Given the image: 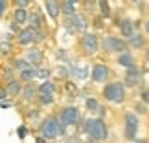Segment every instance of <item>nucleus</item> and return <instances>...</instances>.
Masks as SVG:
<instances>
[{"label": "nucleus", "mask_w": 149, "mask_h": 143, "mask_svg": "<svg viewBox=\"0 0 149 143\" xmlns=\"http://www.w3.org/2000/svg\"><path fill=\"white\" fill-rule=\"evenodd\" d=\"M100 108H101V101L98 99V97H94V95L85 97V110H87L88 114H94V116H98Z\"/></svg>", "instance_id": "26"}, {"label": "nucleus", "mask_w": 149, "mask_h": 143, "mask_svg": "<svg viewBox=\"0 0 149 143\" xmlns=\"http://www.w3.org/2000/svg\"><path fill=\"white\" fill-rule=\"evenodd\" d=\"M0 106H2V108H9L11 103H9V101H2V103H0Z\"/></svg>", "instance_id": "48"}, {"label": "nucleus", "mask_w": 149, "mask_h": 143, "mask_svg": "<svg viewBox=\"0 0 149 143\" xmlns=\"http://www.w3.org/2000/svg\"><path fill=\"white\" fill-rule=\"evenodd\" d=\"M55 103V95H37V105L39 106H52Z\"/></svg>", "instance_id": "37"}, {"label": "nucleus", "mask_w": 149, "mask_h": 143, "mask_svg": "<svg viewBox=\"0 0 149 143\" xmlns=\"http://www.w3.org/2000/svg\"><path fill=\"white\" fill-rule=\"evenodd\" d=\"M52 75H54V68H50V66H41V68H37V79L50 81Z\"/></svg>", "instance_id": "34"}, {"label": "nucleus", "mask_w": 149, "mask_h": 143, "mask_svg": "<svg viewBox=\"0 0 149 143\" xmlns=\"http://www.w3.org/2000/svg\"><path fill=\"white\" fill-rule=\"evenodd\" d=\"M37 95H39V84L28 83V84H24V88H22L20 101L26 103V105H30V103H35L37 101Z\"/></svg>", "instance_id": "16"}, {"label": "nucleus", "mask_w": 149, "mask_h": 143, "mask_svg": "<svg viewBox=\"0 0 149 143\" xmlns=\"http://www.w3.org/2000/svg\"><path fill=\"white\" fill-rule=\"evenodd\" d=\"M39 117H41V108H28V112H26V119H28V123H35L39 121Z\"/></svg>", "instance_id": "36"}, {"label": "nucleus", "mask_w": 149, "mask_h": 143, "mask_svg": "<svg viewBox=\"0 0 149 143\" xmlns=\"http://www.w3.org/2000/svg\"><path fill=\"white\" fill-rule=\"evenodd\" d=\"M147 35L144 31H134L133 35H131L129 39H127V46H129V50L131 51H134V50H140V51H144L146 48H147Z\"/></svg>", "instance_id": "13"}, {"label": "nucleus", "mask_w": 149, "mask_h": 143, "mask_svg": "<svg viewBox=\"0 0 149 143\" xmlns=\"http://www.w3.org/2000/svg\"><path fill=\"white\" fill-rule=\"evenodd\" d=\"M142 31H144L146 35L149 37V17H147V19L144 20V24H142Z\"/></svg>", "instance_id": "45"}, {"label": "nucleus", "mask_w": 149, "mask_h": 143, "mask_svg": "<svg viewBox=\"0 0 149 143\" xmlns=\"http://www.w3.org/2000/svg\"><path fill=\"white\" fill-rule=\"evenodd\" d=\"M138 9H140V13H142V15H147V13H149V4L144 0L142 4H138Z\"/></svg>", "instance_id": "44"}, {"label": "nucleus", "mask_w": 149, "mask_h": 143, "mask_svg": "<svg viewBox=\"0 0 149 143\" xmlns=\"http://www.w3.org/2000/svg\"><path fill=\"white\" fill-rule=\"evenodd\" d=\"M28 13L30 9H19V8H11V13H9V22L24 28L28 24Z\"/></svg>", "instance_id": "19"}, {"label": "nucleus", "mask_w": 149, "mask_h": 143, "mask_svg": "<svg viewBox=\"0 0 149 143\" xmlns=\"http://www.w3.org/2000/svg\"><path fill=\"white\" fill-rule=\"evenodd\" d=\"M22 88H24V84L20 83V79L17 77L13 79L11 83L6 84V90H8V95H9V99H17V97H20L22 94Z\"/></svg>", "instance_id": "23"}, {"label": "nucleus", "mask_w": 149, "mask_h": 143, "mask_svg": "<svg viewBox=\"0 0 149 143\" xmlns=\"http://www.w3.org/2000/svg\"><path fill=\"white\" fill-rule=\"evenodd\" d=\"M68 2H72V4H76V6H79V4H81V0H68Z\"/></svg>", "instance_id": "50"}, {"label": "nucleus", "mask_w": 149, "mask_h": 143, "mask_svg": "<svg viewBox=\"0 0 149 143\" xmlns=\"http://www.w3.org/2000/svg\"><path fill=\"white\" fill-rule=\"evenodd\" d=\"M114 64L120 66V68H123V70H127V68L131 66H136L138 64V61H136V55H134V51H123V53H120L114 57Z\"/></svg>", "instance_id": "14"}, {"label": "nucleus", "mask_w": 149, "mask_h": 143, "mask_svg": "<svg viewBox=\"0 0 149 143\" xmlns=\"http://www.w3.org/2000/svg\"><path fill=\"white\" fill-rule=\"evenodd\" d=\"M101 99L105 103H112V105H123L127 101V88H125L123 81H109L107 84L101 86Z\"/></svg>", "instance_id": "2"}, {"label": "nucleus", "mask_w": 149, "mask_h": 143, "mask_svg": "<svg viewBox=\"0 0 149 143\" xmlns=\"http://www.w3.org/2000/svg\"><path fill=\"white\" fill-rule=\"evenodd\" d=\"M123 84L127 90H134V88H140L144 86V68L140 64L136 66H131L123 72Z\"/></svg>", "instance_id": "10"}, {"label": "nucleus", "mask_w": 149, "mask_h": 143, "mask_svg": "<svg viewBox=\"0 0 149 143\" xmlns=\"http://www.w3.org/2000/svg\"><path fill=\"white\" fill-rule=\"evenodd\" d=\"M100 51L103 55L116 57L120 53H123V51H129V46L123 37L114 35V33H105L103 37H100Z\"/></svg>", "instance_id": "3"}, {"label": "nucleus", "mask_w": 149, "mask_h": 143, "mask_svg": "<svg viewBox=\"0 0 149 143\" xmlns=\"http://www.w3.org/2000/svg\"><path fill=\"white\" fill-rule=\"evenodd\" d=\"M147 41H149V37H147Z\"/></svg>", "instance_id": "52"}, {"label": "nucleus", "mask_w": 149, "mask_h": 143, "mask_svg": "<svg viewBox=\"0 0 149 143\" xmlns=\"http://www.w3.org/2000/svg\"><path fill=\"white\" fill-rule=\"evenodd\" d=\"M76 143H83V141H76Z\"/></svg>", "instance_id": "51"}, {"label": "nucleus", "mask_w": 149, "mask_h": 143, "mask_svg": "<svg viewBox=\"0 0 149 143\" xmlns=\"http://www.w3.org/2000/svg\"><path fill=\"white\" fill-rule=\"evenodd\" d=\"M63 88H65V94H68L70 97H77L79 95V88L76 81H72V79H68V81H65V84H63Z\"/></svg>", "instance_id": "33"}, {"label": "nucleus", "mask_w": 149, "mask_h": 143, "mask_svg": "<svg viewBox=\"0 0 149 143\" xmlns=\"http://www.w3.org/2000/svg\"><path fill=\"white\" fill-rule=\"evenodd\" d=\"M6 99H9L8 90H6V84H0V101H6Z\"/></svg>", "instance_id": "43"}, {"label": "nucleus", "mask_w": 149, "mask_h": 143, "mask_svg": "<svg viewBox=\"0 0 149 143\" xmlns=\"http://www.w3.org/2000/svg\"><path fill=\"white\" fill-rule=\"evenodd\" d=\"M35 143H48V140H44L42 136L39 134V136H35Z\"/></svg>", "instance_id": "47"}, {"label": "nucleus", "mask_w": 149, "mask_h": 143, "mask_svg": "<svg viewBox=\"0 0 149 143\" xmlns=\"http://www.w3.org/2000/svg\"><path fill=\"white\" fill-rule=\"evenodd\" d=\"M123 140L125 141H136L138 140V130H140V117L136 116L133 110H125L123 112Z\"/></svg>", "instance_id": "7"}, {"label": "nucleus", "mask_w": 149, "mask_h": 143, "mask_svg": "<svg viewBox=\"0 0 149 143\" xmlns=\"http://www.w3.org/2000/svg\"><path fill=\"white\" fill-rule=\"evenodd\" d=\"M17 77L20 79L22 84L35 83V79H37V68H35V66H30V68H26V70L19 72V73H17Z\"/></svg>", "instance_id": "24"}, {"label": "nucleus", "mask_w": 149, "mask_h": 143, "mask_svg": "<svg viewBox=\"0 0 149 143\" xmlns=\"http://www.w3.org/2000/svg\"><path fill=\"white\" fill-rule=\"evenodd\" d=\"M13 79H17V72L13 68L8 66V64L0 66V84H8V83L13 81Z\"/></svg>", "instance_id": "25"}, {"label": "nucleus", "mask_w": 149, "mask_h": 143, "mask_svg": "<svg viewBox=\"0 0 149 143\" xmlns=\"http://www.w3.org/2000/svg\"><path fill=\"white\" fill-rule=\"evenodd\" d=\"M44 11L54 22L61 20V0H42Z\"/></svg>", "instance_id": "17"}, {"label": "nucleus", "mask_w": 149, "mask_h": 143, "mask_svg": "<svg viewBox=\"0 0 149 143\" xmlns=\"http://www.w3.org/2000/svg\"><path fill=\"white\" fill-rule=\"evenodd\" d=\"M90 81L94 84H107L112 81V68L105 61H96L90 66Z\"/></svg>", "instance_id": "8"}, {"label": "nucleus", "mask_w": 149, "mask_h": 143, "mask_svg": "<svg viewBox=\"0 0 149 143\" xmlns=\"http://www.w3.org/2000/svg\"><path fill=\"white\" fill-rule=\"evenodd\" d=\"M9 9H11L9 0H0V20H4V17L9 13Z\"/></svg>", "instance_id": "41"}, {"label": "nucleus", "mask_w": 149, "mask_h": 143, "mask_svg": "<svg viewBox=\"0 0 149 143\" xmlns=\"http://www.w3.org/2000/svg\"><path fill=\"white\" fill-rule=\"evenodd\" d=\"M11 8H19V9H30V6L33 4V0H9Z\"/></svg>", "instance_id": "40"}, {"label": "nucleus", "mask_w": 149, "mask_h": 143, "mask_svg": "<svg viewBox=\"0 0 149 143\" xmlns=\"http://www.w3.org/2000/svg\"><path fill=\"white\" fill-rule=\"evenodd\" d=\"M31 33H33V46H41V44L48 42V28H31Z\"/></svg>", "instance_id": "22"}, {"label": "nucleus", "mask_w": 149, "mask_h": 143, "mask_svg": "<svg viewBox=\"0 0 149 143\" xmlns=\"http://www.w3.org/2000/svg\"><path fill=\"white\" fill-rule=\"evenodd\" d=\"M142 59H144L146 64H149V46H147L144 51H142Z\"/></svg>", "instance_id": "46"}, {"label": "nucleus", "mask_w": 149, "mask_h": 143, "mask_svg": "<svg viewBox=\"0 0 149 143\" xmlns=\"http://www.w3.org/2000/svg\"><path fill=\"white\" fill-rule=\"evenodd\" d=\"M15 48H17V44H15V42L0 41V57H6V59L13 57V55H15Z\"/></svg>", "instance_id": "31"}, {"label": "nucleus", "mask_w": 149, "mask_h": 143, "mask_svg": "<svg viewBox=\"0 0 149 143\" xmlns=\"http://www.w3.org/2000/svg\"><path fill=\"white\" fill-rule=\"evenodd\" d=\"M81 13L85 15H96L98 13V0H81Z\"/></svg>", "instance_id": "30"}, {"label": "nucleus", "mask_w": 149, "mask_h": 143, "mask_svg": "<svg viewBox=\"0 0 149 143\" xmlns=\"http://www.w3.org/2000/svg\"><path fill=\"white\" fill-rule=\"evenodd\" d=\"M77 128L83 134H87L88 140H92L96 143H105L109 140V125L101 117H96V116L83 117V121L79 123Z\"/></svg>", "instance_id": "1"}, {"label": "nucleus", "mask_w": 149, "mask_h": 143, "mask_svg": "<svg viewBox=\"0 0 149 143\" xmlns=\"http://www.w3.org/2000/svg\"><path fill=\"white\" fill-rule=\"evenodd\" d=\"M76 13H79L76 4L68 2V0H61V17H72Z\"/></svg>", "instance_id": "32"}, {"label": "nucleus", "mask_w": 149, "mask_h": 143, "mask_svg": "<svg viewBox=\"0 0 149 143\" xmlns=\"http://www.w3.org/2000/svg\"><path fill=\"white\" fill-rule=\"evenodd\" d=\"M138 99L144 103V105L149 106V86H146V84H144V86L138 88Z\"/></svg>", "instance_id": "39"}, {"label": "nucleus", "mask_w": 149, "mask_h": 143, "mask_svg": "<svg viewBox=\"0 0 149 143\" xmlns=\"http://www.w3.org/2000/svg\"><path fill=\"white\" fill-rule=\"evenodd\" d=\"M55 94H57V83L54 79L42 81L39 84V95H55Z\"/></svg>", "instance_id": "27"}, {"label": "nucleus", "mask_w": 149, "mask_h": 143, "mask_svg": "<svg viewBox=\"0 0 149 143\" xmlns=\"http://www.w3.org/2000/svg\"><path fill=\"white\" fill-rule=\"evenodd\" d=\"M55 57H57V61H61V64H70V55H68L66 50L57 48L55 50Z\"/></svg>", "instance_id": "38"}, {"label": "nucleus", "mask_w": 149, "mask_h": 143, "mask_svg": "<svg viewBox=\"0 0 149 143\" xmlns=\"http://www.w3.org/2000/svg\"><path fill=\"white\" fill-rule=\"evenodd\" d=\"M129 2H131V4H134V6H138V4L144 2V0H129Z\"/></svg>", "instance_id": "49"}, {"label": "nucleus", "mask_w": 149, "mask_h": 143, "mask_svg": "<svg viewBox=\"0 0 149 143\" xmlns=\"http://www.w3.org/2000/svg\"><path fill=\"white\" fill-rule=\"evenodd\" d=\"M70 66V79H77V81H85V79H90V68L85 64V66H79V64H68Z\"/></svg>", "instance_id": "20"}, {"label": "nucleus", "mask_w": 149, "mask_h": 143, "mask_svg": "<svg viewBox=\"0 0 149 143\" xmlns=\"http://www.w3.org/2000/svg\"><path fill=\"white\" fill-rule=\"evenodd\" d=\"M88 17L85 13H76L72 17H61V26L70 33V35H83L85 31H88Z\"/></svg>", "instance_id": "6"}, {"label": "nucleus", "mask_w": 149, "mask_h": 143, "mask_svg": "<svg viewBox=\"0 0 149 143\" xmlns=\"http://www.w3.org/2000/svg\"><path fill=\"white\" fill-rule=\"evenodd\" d=\"M17 134H19L20 140H24L26 136H28V127H26V125H20V127L17 128Z\"/></svg>", "instance_id": "42"}, {"label": "nucleus", "mask_w": 149, "mask_h": 143, "mask_svg": "<svg viewBox=\"0 0 149 143\" xmlns=\"http://www.w3.org/2000/svg\"><path fill=\"white\" fill-rule=\"evenodd\" d=\"M54 73L57 75L55 79H61V81L65 83V81L70 79V66H68V64H61V62H59V64L54 66Z\"/></svg>", "instance_id": "29"}, {"label": "nucleus", "mask_w": 149, "mask_h": 143, "mask_svg": "<svg viewBox=\"0 0 149 143\" xmlns=\"http://www.w3.org/2000/svg\"><path fill=\"white\" fill-rule=\"evenodd\" d=\"M77 53L85 59H92L94 55L100 53V35L96 31H85L83 35L77 37Z\"/></svg>", "instance_id": "4"}, {"label": "nucleus", "mask_w": 149, "mask_h": 143, "mask_svg": "<svg viewBox=\"0 0 149 143\" xmlns=\"http://www.w3.org/2000/svg\"><path fill=\"white\" fill-rule=\"evenodd\" d=\"M8 66H11L17 73H19V72H22V70H26V68H30L31 64H30V62H28L22 55H13V57H9V59H8Z\"/></svg>", "instance_id": "21"}, {"label": "nucleus", "mask_w": 149, "mask_h": 143, "mask_svg": "<svg viewBox=\"0 0 149 143\" xmlns=\"http://www.w3.org/2000/svg\"><path fill=\"white\" fill-rule=\"evenodd\" d=\"M133 112H134L138 117H140V116H147V114H149V106L144 105V103L138 99V101H136L134 105H133Z\"/></svg>", "instance_id": "35"}, {"label": "nucleus", "mask_w": 149, "mask_h": 143, "mask_svg": "<svg viewBox=\"0 0 149 143\" xmlns=\"http://www.w3.org/2000/svg\"><path fill=\"white\" fill-rule=\"evenodd\" d=\"M39 134L48 141H54L61 136V119L57 116V112H52L41 119V123H39Z\"/></svg>", "instance_id": "5"}, {"label": "nucleus", "mask_w": 149, "mask_h": 143, "mask_svg": "<svg viewBox=\"0 0 149 143\" xmlns=\"http://www.w3.org/2000/svg\"><path fill=\"white\" fill-rule=\"evenodd\" d=\"M116 28H118V31H120V37H123L125 41H127L134 31H138V30H136L134 19H131V17H120V22H118Z\"/></svg>", "instance_id": "12"}, {"label": "nucleus", "mask_w": 149, "mask_h": 143, "mask_svg": "<svg viewBox=\"0 0 149 143\" xmlns=\"http://www.w3.org/2000/svg\"><path fill=\"white\" fill-rule=\"evenodd\" d=\"M22 57H24L31 66H35V68H41L44 64V59H46L44 50L41 46H30V48H26L24 53H22Z\"/></svg>", "instance_id": "11"}, {"label": "nucleus", "mask_w": 149, "mask_h": 143, "mask_svg": "<svg viewBox=\"0 0 149 143\" xmlns=\"http://www.w3.org/2000/svg\"><path fill=\"white\" fill-rule=\"evenodd\" d=\"M15 44H17V46H22V48L33 46V33H31V28L30 26H24L15 35Z\"/></svg>", "instance_id": "15"}, {"label": "nucleus", "mask_w": 149, "mask_h": 143, "mask_svg": "<svg viewBox=\"0 0 149 143\" xmlns=\"http://www.w3.org/2000/svg\"><path fill=\"white\" fill-rule=\"evenodd\" d=\"M30 28H46V19H44L42 11L39 8H33L30 9V13H28V24Z\"/></svg>", "instance_id": "18"}, {"label": "nucleus", "mask_w": 149, "mask_h": 143, "mask_svg": "<svg viewBox=\"0 0 149 143\" xmlns=\"http://www.w3.org/2000/svg\"><path fill=\"white\" fill-rule=\"evenodd\" d=\"M98 15L103 19H112L111 0H98Z\"/></svg>", "instance_id": "28"}, {"label": "nucleus", "mask_w": 149, "mask_h": 143, "mask_svg": "<svg viewBox=\"0 0 149 143\" xmlns=\"http://www.w3.org/2000/svg\"><path fill=\"white\" fill-rule=\"evenodd\" d=\"M57 116H59L61 123L65 125V127H79V123L83 121L81 110H79V106H76V105L61 106L59 112H57Z\"/></svg>", "instance_id": "9"}]
</instances>
